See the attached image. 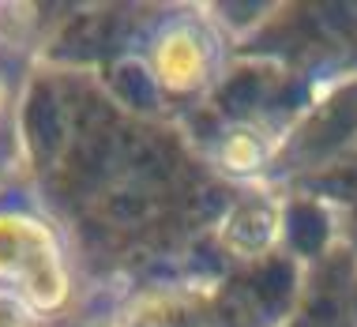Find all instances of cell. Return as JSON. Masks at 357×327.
Segmentation results:
<instances>
[{"label": "cell", "instance_id": "obj_5", "mask_svg": "<svg viewBox=\"0 0 357 327\" xmlns=\"http://www.w3.org/2000/svg\"><path fill=\"white\" fill-rule=\"evenodd\" d=\"M0 327H26V312L19 297L0 294Z\"/></svg>", "mask_w": 357, "mask_h": 327}, {"label": "cell", "instance_id": "obj_1", "mask_svg": "<svg viewBox=\"0 0 357 327\" xmlns=\"http://www.w3.org/2000/svg\"><path fill=\"white\" fill-rule=\"evenodd\" d=\"M0 278H12L34 309H61L68 297L53 234L26 215H0Z\"/></svg>", "mask_w": 357, "mask_h": 327}, {"label": "cell", "instance_id": "obj_4", "mask_svg": "<svg viewBox=\"0 0 357 327\" xmlns=\"http://www.w3.org/2000/svg\"><path fill=\"white\" fill-rule=\"evenodd\" d=\"M259 158H264V147L252 132H234L226 143H222V162L229 169H256Z\"/></svg>", "mask_w": 357, "mask_h": 327}, {"label": "cell", "instance_id": "obj_2", "mask_svg": "<svg viewBox=\"0 0 357 327\" xmlns=\"http://www.w3.org/2000/svg\"><path fill=\"white\" fill-rule=\"evenodd\" d=\"M154 72L169 91H196L207 75V50L196 31L177 26L154 45Z\"/></svg>", "mask_w": 357, "mask_h": 327}, {"label": "cell", "instance_id": "obj_3", "mask_svg": "<svg viewBox=\"0 0 357 327\" xmlns=\"http://www.w3.org/2000/svg\"><path fill=\"white\" fill-rule=\"evenodd\" d=\"M275 229V215L267 211L264 204H248V207H237L229 211L226 218V241L241 248V252H256L259 245H267Z\"/></svg>", "mask_w": 357, "mask_h": 327}]
</instances>
